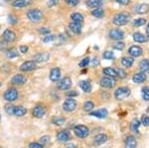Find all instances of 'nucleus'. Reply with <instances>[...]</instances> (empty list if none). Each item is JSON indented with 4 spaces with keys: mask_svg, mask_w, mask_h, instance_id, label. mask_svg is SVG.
Here are the masks:
<instances>
[{
    "mask_svg": "<svg viewBox=\"0 0 149 148\" xmlns=\"http://www.w3.org/2000/svg\"><path fill=\"white\" fill-rule=\"evenodd\" d=\"M131 16L129 14V12H126V11H123V12H120V13H117L115 14L112 18V23L116 26H124L126 25L127 23L129 22L130 20Z\"/></svg>",
    "mask_w": 149,
    "mask_h": 148,
    "instance_id": "f257e3e1",
    "label": "nucleus"
},
{
    "mask_svg": "<svg viewBox=\"0 0 149 148\" xmlns=\"http://www.w3.org/2000/svg\"><path fill=\"white\" fill-rule=\"evenodd\" d=\"M26 15H27V18L31 22L35 23V24L42 22L43 17H44L43 12L38 8H32V9H30V10H28Z\"/></svg>",
    "mask_w": 149,
    "mask_h": 148,
    "instance_id": "f03ea898",
    "label": "nucleus"
},
{
    "mask_svg": "<svg viewBox=\"0 0 149 148\" xmlns=\"http://www.w3.org/2000/svg\"><path fill=\"white\" fill-rule=\"evenodd\" d=\"M129 94H130V90L127 87H119L114 92V97L116 99H118V101L125 99Z\"/></svg>",
    "mask_w": 149,
    "mask_h": 148,
    "instance_id": "7ed1b4c3",
    "label": "nucleus"
},
{
    "mask_svg": "<svg viewBox=\"0 0 149 148\" xmlns=\"http://www.w3.org/2000/svg\"><path fill=\"white\" fill-rule=\"evenodd\" d=\"M74 132L79 138H86L90 134V130L86 127V125L80 124V125H76L74 127Z\"/></svg>",
    "mask_w": 149,
    "mask_h": 148,
    "instance_id": "20e7f679",
    "label": "nucleus"
},
{
    "mask_svg": "<svg viewBox=\"0 0 149 148\" xmlns=\"http://www.w3.org/2000/svg\"><path fill=\"white\" fill-rule=\"evenodd\" d=\"M77 106H78V104H77L76 99L73 97H68L63 104V109L67 113H72L77 108Z\"/></svg>",
    "mask_w": 149,
    "mask_h": 148,
    "instance_id": "39448f33",
    "label": "nucleus"
},
{
    "mask_svg": "<svg viewBox=\"0 0 149 148\" xmlns=\"http://www.w3.org/2000/svg\"><path fill=\"white\" fill-rule=\"evenodd\" d=\"M4 99L9 102L15 101L16 99H18V90L15 89V88H10L4 92L3 94Z\"/></svg>",
    "mask_w": 149,
    "mask_h": 148,
    "instance_id": "423d86ee",
    "label": "nucleus"
},
{
    "mask_svg": "<svg viewBox=\"0 0 149 148\" xmlns=\"http://www.w3.org/2000/svg\"><path fill=\"white\" fill-rule=\"evenodd\" d=\"M16 39V34L14 31H12L10 29H6L5 31L3 32V34H2V40H3V42L5 43H12L14 42Z\"/></svg>",
    "mask_w": 149,
    "mask_h": 148,
    "instance_id": "0eeeda50",
    "label": "nucleus"
},
{
    "mask_svg": "<svg viewBox=\"0 0 149 148\" xmlns=\"http://www.w3.org/2000/svg\"><path fill=\"white\" fill-rule=\"evenodd\" d=\"M100 85L104 89H111L115 85V80L109 77H102L100 81Z\"/></svg>",
    "mask_w": 149,
    "mask_h": 148,
    "instance_id": "6e6552de",
    "label": "nucleus"
},
{
    "mask_svg": "<svg viewBox=\"0 0 149 148\" xmlns=\"http://www.w3.org/2000/svg\"><path fill=\"white\" fill-rule=\"evenodd\" d=\"M72 87V80L71 78L66 77L62 79L59 83H58V89L60 90H68L71 89Z\"/></svg>",
    "mask_w": 149,
    "mask_h": 148,
    "instance_id": "1a4fd4ad",
    "label": "nucleus"
},
{
    "mask_svg": "<svg viewBox=\"0 0 149 148\" xmlns=\"http://www.w3.org/2000/svg\"><path fill=\"white\" fill-rule=\"evenodd\" d=\"M50 58V54L47 52H42V53H37L33 56V62L34 63H46Z\"/></svg>",
    "mask_w": 149,
    "mask_h": 148,
    "instance_id": "9d476101",
    "label": "nucleus"
},
{
    "mask_svg": "<svg viewBox=\"0 0 149 148\" xmlns=\"http://www.w3.org/2000/svg\"><path fill=\"white\" fill-rule=\"evenodd\" d=\"M45 114H46V108H45V106H41V104H38V106L33 107L32 115L34 116V117L41 118V117H43Z\"/></svg>",
    "mask_w": 149,
    "mask_h": 148,
    "instance_id": "9b49d317",
    "label": "nucleus"
},
{
    "mask_svg": "<svg viewBox=\"0 0 149 148\" xmlns=\"http://www.w3.org/2000/svg\"><path fill=\"white\" fill-rule=\"evenodd\" d=\"M109 38L112 40H116V41H121L124 38V32L119 29H111L109 31Z\"/></svg>",
    "mask_w": 149,
    "mask_h": 148,
    "instance_id": "f8f14e48",
    "label": "nucleus"
},
{
    "mask_svg": "<svg viewBox=\"0 0 149 148\" xmlns=\"http://www.w3.org/2000/svg\"><path fill=\"white\" fill-rule=\"evenodd\" d=\"M128 54L129 56H131V58H138V57L142 56L143 50L139 46H131L128 49Z\"/></svg>",
    "mask_w": 149,
    "mask_h": 148,
    "instance_id": "ddd939ff",
    "label": "nucleus"
},
{
    "mask_svg": "<svg viewBox=\"0 0 149 148\" xmlns=\"http://www.w3.org/2000/svg\"><path fill=\"white\" fill-rule=\"evenodd\" d=\"M57 139L60 142H68L69 140H71V133L66 129L59 131L57 134Z\"/></svg>",
    "mask_w": 149,
    "mask_h": 148,
    "instance_id": "4468645a",
    "label": "nucleus"
},
{
    "mask_svg": "<svg viewBox=\"0 0 149 148\" xmlns=\"http://www.w3.org/2000/svg\"><path fill=\"white\" fill-rule=\"evenodd\" d=\"M26 82H27V78L24 75H21V74L15 75L11 79V83L15 85H22L24 83H26Z\"/></svg>",
    "mask_w": 149,
    "mask_h": 148,
    "instance_id": "2eb2a0df",
    "label": "nucleus"
},
{
    "mask_svg": "<svg viewBox=\"0 0 149 148\" xmlns=\"http://www.w3.org/2000/svg\"><path fill=\"white\" fill-rule=\"evenodd\" d=\"M133 12L135 14H146L149 12V5L146 3H140L134 6Z\"/></svg>",
    "mask_w": 149,
    "mask_h": 148,
    "instance_id": "dca6fc26",
    "label": "nucleus"
},
{
    "mask_svg": "<svg viewBox=\"0 0 149 148\" xmlns=\"http://www.w3.org/2000/svg\"><path fill=\"white\" fill-rule=\"evenodd\" d=\"M37 69V65L33 61H26L20 66V70L22 72H31Z\"/></svg>",
    "mask_w": 149,
    "mask_h": 148,
    "instance_id": "f3484780",
    "label": "nucleus"
},
{
    "mask_svg": "<svg viewBox=\"0 0 149 148\" xmlns=\"http://www.w3.org/2000/svg\"><path fill=\"white\" fill-rule=\"evenodd\" d=\"M90 115L95 116V117H97V118H105L109 115V110H107V108H100V109H97V110L91 111Z\"/></svg>",
    "mask_w": 149,
    "mask_h": 148,
    "instance_id": "a211bd4d",
    "label": "nucleus"
},
{
    "mask_svg": "<svg viewBox=\"0 0 149 148\" xmlns=\"http://www.w3.org/2000/svg\"><path fill=\"white\" fill-rule=\"evenodd\" d=\"M32 3V0H14L12 2V7L16 9H21L27 7Z\"/></svg>",
    "mask_w": 149,
    "mask_h": 148,
    "instance_id": "6ab92c4d",
    "label": "nucleus"
},
{
    "mask_svg": "<svg viewBox=\"0 0 149 148\" xmlns=\"http://www.w3.org/2000/svg\"><path fill=\"white\" fill-rule=\"evenodd\" d=\"M49 79L52 82H58L61 79V70L59 68H53L50 72Z\"/></svg>",
    "mask_w": 149,
    "mask_h": 148,
    "instance_id": "aec40b11",
    "label": "nucleus"
},
{
    "mask_svg": "<svg viewBox=\"0 0 149 148\" xmlns=\"http://www.w3.org/2000/svg\"><path fill=\"white\" fill-rule=\"evenodd\" d=\"M124 145H125V148H136L137 147V140L133 135H129L125 138Z\"/></svg>",
    "mask_w": 149,
    "mask_h": 148,
    "instance_id": "412c9836",
    "label": "nucleus"
},
{
    "mask_svg": "<svg viewBox=\"0 0 149 148\" xmlns=\"http://www.w3.org/2000/svg\"><path fill=\"white\" fill-rule=\"evenodd\" d=\"M107 141V136L103 133H100V134L95 135L93 138V143H95V146H100V145L104 144Z\"/></svg>",
    "mask_w": 149,
    "mask_h": 148,
    "instance_id": "4be33fe9",
    "label": "nucleus"
},
{
    "mask_svg": "<svg viewBox=\"0 0 149 148\" xmlns=\"http://www.w3.org/2000/svg\"><path fill=\"white\" fill-rule=\"evenodd\" d=\"M146 79V74L144 73V72H139V73H136L133 75V77H132V81H133L135 83H141L143 82H145Z\"/></svg>",
    "mask_w": 149,
    "mask_h": 148,
    "instance_id": "5701e85b",
    "label": "nucleus"
},
{
    "mask_svg": "<svg viewBox=\"0 0 149 148\" xmlns=\"http://www.w3.org/2000/svg\"><path fill=\"white\" fill-rule=\"evenodd\" d=\"M71 19L73 22L83 24L84 20H85V17H84V15L81 13H80V12H73V13L71 14Z\"/></svg>",
    "mask_w": 149,
    "mask_h": 148,
    "instance_id": "b1692460",
    "label": "nucleus"
},
{
    "mask_svg": "<svg viewBox=\"0 0 149 148\" xmlns=\"http://www.w3.org/2000/svg\"><path fill=\"white\" fill-rule=\"evenodd\" d=\"M102 73H103V75H104L105 77H109V78H112V79L118 78V77H117L116 72H115V70H114V68H110V67L103 68Z\"/></svg>",
    "mask_w": 149,
    "mask_h": 148,
    "instance_id": "393cba45",
    "label": "nucleus"
},
{
    "mask_svg": "<svg viewBox=\"0 0 149 148\" xmlns=\"http://www.w3.org/2000/svg\"><path fill=\"white\" fill-rule=\"evenodd\" d=\"M69 28L72 32L74 33V34H81V24H79V23H76L72 21V22L69 24Z\"/></svg>",
    "mask_w": 149,
    "mask_h": 148,
    "instance_id": "a878e982",
    "label": "nucleus"
},
{
    "mask_svg": "<svg viewBox=\"0 0 149 148\" xmlns=\"http://www.w3.org/2000/svg\"><path fill=\"white\" fill-rule=\"evenodd\" d=\"M27 113V108H25L24 106H15L14 107V115L17 116V117H21V116H24Z\"/></svg>",
    "mask_w": 149,
    "mask_h": 148,
    "instance_id": "bb28decb",
    "label": "nucleus"
},
{
    "mask_svg": "<svg viewBox=\"0 0 149 148\" xmlns=\"http://www.w3.org/2000/svg\"><path fill=\"white\" fill-rule=\"evenodd\" d=\"M86 4L90 8H100L102 5V0H86Z\"/></svg>",
    "mask_w": 149,
    "mask_h": 148,
    "instance_id": "cd10ccee",
    "label": "nucleus"
},
{
    "mask_svg": "<svg viewBox=\"0 0 149 148\" xmlns=\"http://www.w3.org/2000/svg\"><path fill=\"white\" fill-rule=\"evenodd\" d=\"M132 37H133L134 41L137 42V43H145L146 41H147V38L145 37V35H143L142 33H140V32L133 33Z\"/></svg>",
    "mask_w": 149,
    "mask_h": 148,
    "instance_id": "c85d7f7f",
    "label": "nucleus"
},
{
    "mask_svg": "<svg viewBox=\"0 0 149 148\" xmlns=\"http://www.w3.org/2000/svg\"><path fill=\"white\" fill-rule=\"evenodd\" d=\"M79 85H80V88L81 89V90L85 92H90L91 90H92V85H91V83L86 80L81 81Z\"/></svg>",
    "mask_w": 149,
    "mask_h": 148,
    "instance_id": "c756f323",
    "label": "nucleus"
},
{
    "mask_svg": "<svg viewBox=\"0 0 149 148\" xmlns=\"http://www.w3.org/2000/svg\"><path fill=\"white\" fill-rule=\"evenodd\" d=\"M134 60L131 57H123L121 59V65L124 66L125 68H130V67L133 65Z\"/></svg>",
    "mask_w": 149,
    "mask_h": 148,
    "instance_id": "7c9ffc66",
    "label": "nucleus"
},
{
    "mask_svg": "<svg viewBox=\"0 0 149 148\" xmlns=\"http://www.w3.org/2000/svg\"><path fill=\"white\" fill-rule=\"evenodd\" d=\"M139 69L141 72H149V59H143L142 61L139 63Z\"/></svg>",
    "mask_w": 149,
    "mask_h": 148,
    "instance_id": "2f4dec72",
    "label": "nucleus"
},
{
    "mask_svg": "<svg viewBox=\"0 0 149 148\" xmlns=\"http://www.w3.org/2000/svg\"><path fill=\"white\" fill-rule=\"evenodd\" d=\"M66 121V118L64 116H54L52 118V123L54 125H57V126H61L63 125Z\"/></svg>",
    "mask_w": 149,
    "mask_h": 148,
    "instance_id": "473e14b6",
    "label": "nucleus"
},
{
    "mask_svg": "<svg viewBox=\"0 0 149 148\" xmlns=\"http://www.w3.org/2000/svg\"><path fill=\"white\" fill-rule=\"evenodd\" d=\"M140 125H141L140 120L137 118H134L130 123V129L133 131V132H137L139 127H140Z\"/></svg>",
    "mask_w": 149,
    "mask_h": 148,
    "instance_id": "72a5a7b5",
    "label": "nucleus"
},
{
    "mask_svg": "<svg viewBox=\"0 0 149 148\" xmlns=\"http://www.w3.org/2000/svg\"><path fill=\"white\" fill-rule=\"evenodd\" d=\"M6 56L7 58L9 59H13V58H17L19 56V53H18V50L16 48H12V49L8 50L6 53Z\"/></svg>",
    "mask_w": 149,
    "mask_h": 148,
    "instance_id": "f704fd0d",
    "label": "nucleus"
},
{
    "mask_svg": "<svg viewBox=\"0 0 149 148\" xmlns=\"http://www.w3.org/2000/svg\"><path fill=\"white\" fill-rule=\"evenodd\" d=\"M92 15L95 18H102L103 17V15H104V11H103V9H102L100 7V8H95L92 11Z\"/></svg>",
    "mask_w": 149,
    "mask_h": 148,
    "instance_id": "c9c22d12",
    "label": "nucleus"
},
{
    "mask_svg": "<svg viewBox=\"0 0 149 148\" xmlns=\"http://www.w3.org/2000/svg\"><path fill=\"white\" fill-rule=\"evenodd\" d=\"M93 106H95V104H93L92 101H88L84 104V110L86 111V113H90V111L93 110Z\"/></svg>",
    "mask_w": 149,
    "mask_h": 148,
    "instance_id": "e433bc0d",
    "label": "nucleus"
},
{
    "mask_svg": "<svg viewBox=\"0 0 149 148\" xmlns=\"http://www.w3.org/2000/svg\"><path fill=\"white\" fill-rule=\"evenodd\" d=\"M141 95L144 101H149V87H143L141 90Z\"/></svg>",
    "mask_w": 149,
    "mask_h": 148,
    "instance_id": "4c0bfd02",
    "label": "nucleus"
},
{
    "mask_svg": "<svg viewBox=\"0 0 149 148\" xmlns=\"http://www.w3.org/2000/svg\"><path fill=\"white\" fill-rule=\"evenodd\" d=\"M132 23H133V25L136 26V27H140V26H143L144 24L146 23V20L144 18H137V19H134V20L132 21Z\"/></svg>",
    "mask_w": 149,
    "mask_h": 148,
    "instance_id": "58836bf2",
    "label": "nucleus"
},
{
    "mask_svg": "<svg viewBox=\"0 0 149 148\" xmlns=\"http://www.w3.org/2000/svg\"><path fill=\"white\" fill-rule=\"evenodd\" d=\"M4 107H5V108H4L5 109V113L8 114V115H13L14 114V107L15 106H12V104H6Z\"/></svg>",
    "mask_w": 149,
    "mask_h": 148,
    "instance_id": "ea45409f",
    "label": "nucleus"
},
{
    "mask_svg": "<svg viewBox=\"0 0 149 148\" xmlns=\"http://www.w3.org/2000/svg\"><path fill=\"white\" fill-rule=\"evenodd\" d=\"M7 21H8V23L10 24V25H15V24L18 23V18L16 17V16L12 15H8V17H7Z\"/></svg>",
    "mask_w": 149,
    "mask_h": 148,
    "instance_id": "a19ab883",
    "label": "nucleus"
},
{
    "mask_svg": "<svg viewBox=\"0 0 149 148\" xmlns=\"http://www.w3.org/2000/svg\"><path fill=\"white\" fill-rule=\"evenodd\" d=\"M124 47H125V43H123V42H121V41L116 42L113 45V49L118 50V51H122V50L124 49Z\"/></svg>",
    "mask_w": 149,
    "mask_h": 148,
    "instance_id": "79ce46f5",
    "label": "nucleus"
},
{
    "mask_svg": "<svg viewBox=\"0 0 149 148\" xmlns=\"http://www.w3.org/2000/svg\"><path fill=\"white\" fill-rule=\"evenodd\" d=\"M90 63H91V59L88 58V57H86V58L83 59L80 63H79V67H80V68H86Z\"/></svg>",
    "mask_w": 149,
    "mask_h": 148,
    "instance_id": "37998d69",
    "label": "nucleus"
},
{
    "mask_svg": "<svg viewBox=\"0 0 149 148\" xmlns=\"http://www.w3.org/2000/svg\"><path fill=\"white\" fill-rule=\"evenodd\" d=\"M55 39H56V36H55V35H52V34H49V35L45 36V37L43 38L42 41L44 42V43H49V42L54 41Z\"/></svg>",
    "mask_w": 149,
    "mask_h": 148,
    "instance_id": "c03bdc74",
    "label": "nucleus"
},
{
    "mask_svg": "<svg viewBox=\"0 0 149 148\" xmlns=\"http://www.w3.org/2000/svg\"><path fill=\"white\" fill-rule=\"evenodd\" d=\"M114 70L115 72H116V74H117V77L118 78H125L126 77V73L124 72L122 69H119V68H114Z\"/></svg>",
    "mask_w": 149,
    "mask_h": 148,
    "instance_id": "a18cd8bd",
    "label": "nucleus"
},
{
    "mask_svg": "<svg viewBox=\"0 0 149 148\" xmlns=\"http://www.w3.org/2000/svg\"><path fill=\"white\" fill-rule=\"evenodd\" d=\"M102 56H103V58L107 60H111L114 58V54H113V52H111V51H105Z\"/></svg>",
    "mask_w": 149,
    "mask_h": 148,
    "instance_id": "49530a36",
    "label": "nucleus"
},
{
    "mask_svg": "<svg viewBox=\"0 0 149 148\" xmlns=\"http://www.w3.org/2000/svg\"><path fill=\"white\" fill-rule=\"evenodd\" d=\"M39 33L42 35L47 36L51 33V30H50V28H48V27H41V28H39Z\"/></svg>",
    "mask_w": 149,
    "mask_h": 148,
    "instance_id": "de8ad7c7",
    "label": "nucleus"
},
{
    "mask_svg": "<svg viewBox=\"0 0 149 148\" xmlns=\"http://www.w3.org/2000/svg\"><path fill=\"white\" fill-rule=\"evenodd\" d=\"M140 123L144 126H149V116L147 115H142L140 120Z\"/></svg>",
    "mask_w": 149,
    "mask_h": 148,
    "instance_id": "09e8293b",
    "label": "nucleus"
},
{
    "mask_svg": "<svg viewBox=\"0 0 149 148\" xmlns=\"http://www.w3.org/2000/svg\"><path fill=\"white\" fill-rule=\"evenodd\" d=\"M65 2H66V3L68 4L69 6H71V7H76V6L79 4L80 0H65Z\"/></svg>",
    "mask_w": 149,
    "mask_h": 148,
    "instance_id": "8fccbe9b",
    "label": "nucleus"
},
{
    "mask_svg": "<svg viewBox=\"0 0 149 148\" xmlns=\"http://www.w3.org/2000/svg\"><path fill=\"white\" fill-rule=\"evenodd\" d=\"M50 141V137L48 135H45V136H42L40 138V144L42 145H45V144H48Z\"/></svg>",
    "mask_w": 149,
    "mask_h": 148,
    "instance_id": "3c124183",
    "label": "nucleus"
},
{
    "mask_svg": "<svg viewBox=\"0 0 149 148\" xmlns=\"http://www.w3.org/2000/svg\"><path fill=\"white\" fill-rule=\"evenodd\" d=\"M59 4V0H48L47 6L48 7H55Z\"/></svg>",
    "mask_w": 149,
    "mask_h": 148,
    "instance_id": "603ef678",
    "label": "nucleus"
},
{
    "mask_svg": "<svg viewBox=\"0 0 149 148\" xmlns=\"http://www.w3.org/2000/svg\"><path fill=\"white\" fill-rule=\"evenodd\" d=\"M19 50H20V53L26 54L29 51V47L27 46V45H21V46L19 47Z\"/></svg>",
    "mask_w": 149,
    "mask_h": 148,
    "instance_id": "864d4df0",
    "label": "nucleus"
},
{
    "mask_svg": "<svg viewBox=\"0 0 149 148\" xmlns=\"http://www.w3.org/2000/svg\"><path fill=\"white\" fill-rule=\"evenodd\" d=\"M29 148H43V145L38 142H32L29 144Z\"/></svg>",
    "mask_w": 149,
    "mask_h": 148,
    "instance_id": "5fc2aeb1",
    "label": "nucleus"
},
{
    "mask_svg": "<svg viewBox=\"0 0 149 148\" xmlns=\"http://www.w3.org/2000/svg\"><path fill=\"white\" fill-rule=\"evenodd\" d=\"M115 2H117L118 4H120V5H128L129 3H130V0H114Z\"/></svg>",
    "mask_w": 149,
    "mask_h": 148,
    "instance_id": "6e6d98bb",
    "label": "nucleus"
},
{
    "mask_svg": "<svg viewBox=\"0 0 149 148\" xmlns=\"http://www.w3.org/2000/svg\"><path fill=\"white\" fill-rule=\"evenodd\" d=\"M78 94H79L78 92H76V90H71V92H67V97H73V99H74V97H77Z\"/></svg>",
    "mask_w": 149,
    "mask_h": 148,
    "instance_id": "4d7b16f0",
    "label": "nucleus"
},
{
    "mask_svg": "<svg viewBox=\"0 0 149 148\" xmlns=\"http://www.w3.org/2000/svg\"><path fill=\"white\" fill-rule=\"evenodd\" d=\"M91 63H92L93 67H97L98 64H100V60H98L97 58H93V61H91Z\"/></svg>",
    "mask_w": 149,
    "mask_h": 148,
    "instance_id": "13d9d810",
    "label": "nucleus"
},
{
    "mask_svg": "<svg viewBox=\"0 0 149 148\" xmlns=\"http://www.w3.org/2000/svg\"><path fill=\"white\" fill-rule=\"evenodd\" d=\"M65 148H78V147H77V145L73 144V143H70V144H67Z\"/></svg>",
    "mask_w": 149,
    "mask_h": 148,
    "instance_id": "bf43d9fd",
    "label": "nucleus"
},
{
    "mask_svg": "<svg viewBox=\"0 0 149 148\" xmlns=\"http://www.w3.org/2000/svg\"><path fill=\"white\" fill-rule=\"evenodd\" d=\"M146 34H147V36L149 37V23H148L147 27H146Z\"/></svg>",
    "mask_w": 149,
    "mask_h": 148,
    "instance_id": "052dcab7",
    "label": "nucleus"
},
{
    "mask_svg": "<svg viewBox=\"0 0 149 148\" xmlns=\"http://www.w3.org/2000/svg\"><path fill=\"white\" fill-rule=\"evenodd\" d=\"M5 1H7V2H9V1H12V0H5Z\"/></svg>",
    "mask_w": 149,
    "mask_h": 148,
    "instance_id": "680f3d73",
    "label": "nucleus"
},
{
    "mask_svg": "<svg viewBox=\"0 0 149 148\" xmlns=\"http://www.w3.org/2000/svg\"><path fill=\"white\" fill-rule=\"evenodd\" d=\"M0 120H1V114H0Z\"/></svg>",
    "mask_w": 149,
    "mask_h": 148,
    "instance_id": "e2e57ef3",
    "label": "nucleus"
},
{
    "mask_svg": "<svg viewBox=\"0 0 149 148\" xmlns=\"http://www.w3.org/2000/svg\"><path fill=\"white\" fill-rule=\"evenodd\" d=\"M1 85H2V83H0V87H1Z\"/></svg>",
    "mask_w": 149,
    "mask_h": 148,
    "instance_id": "0e129e2a",
    "label": "nucleus"
},
{
    "mask_svg": "<svg viewBox=\"0 0 149 148\" xmlns=\"http://www.w3.org/2000/svg\"><path fill=\"white\" fill-rule=\"evenodd\" d=\"M148 113H149V108H148Z\"/></svg>",
    "mask_w": 149,
    "mask_h": 148,
    "instance_id": "69168bd1",
    "label": "nucleus"
}]
</instances>
